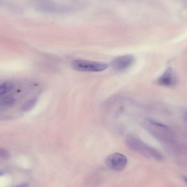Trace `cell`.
<instances>
[{"mask_svg":"<svg viewBox=\"0 0 187 187\" xmlns=\"http://www.w3.org/2000/svg\"><path fill=\"white\" fill-rule=\"evenodd\" d=\"M105 162L110 169L115 171H121L126 167L128 160L124 155L116 153L107 156Z\"/></svg>","mask_w":187,"mask_h":187,"instance_id":"3957f363","label":"cell"},{"mask_svg":"<svg viewBox=\"0 0 187 187\" xmlns=\"http://www.w3.org/2000/svg\"><path fill=\"white\" fill-rule=\"evenodd\" d=\"M37 102L36 99H33L29 100L26 102L22 107V110L23 112H27L34 107Z\"/></svg>","mask_w":187,"mask_h":187,"instance_id":"ba28073f","label":"cell"},{"mask_svg":"<svg viewBox=\"0 0 187 187\" xmlns=\"http://www.w3.org/2000/svg\"><path fill=\"white\" fill-rule=\"evenodd\" d=\"M71 66L77 71L85 72H100L106 69L108 67L104 63L82 60L73 61Z\"/></svg>","mask_w":187,"mask_h":187,"instance_id":"6da1fadb","label":"cell"},{"mask_svg":"<svg viewBox=\"0 0 187 187\" xmlns=\"http://www.w3.org/2000/svg\"><path fill=\"white\" fill-rule=\"evenodd\" d=\"M27 184H23L21 185H19L18 186V187H26L29 186Z\"/></svg>","mask_w":187,"mask_h":187,"instance_id":"8fae6325","label":"cell"},{"mask_svg":"<svg viewBox=\"0 0 187 187\" xmlns=\"http://www.w3.org/2000/svg\"><path fill=\"white\" fill-rule=\"evenodd\" d=\"M0 157L4 160H7L10 158V155L7 150L1 148L0 149Z\"/></svg>","mask_w":187,"mask_h":187,"instance_id":"9c48e42d","label":"cell"},{"mask_svg":"<svg viewBox=\"0 0 187 187\" xmlns=\"http://www.w3.org/2000/svg\"><path fill=\"white\" fill-rule=\"evenodd\" d=\"M175 81L173 70L169 67L158 79V82L159 84L163 86H170L174 84Z\"/></svg>","mask_w":187,"mask_h":187,"instance_id":"5b68a950","label":"cell"},{"mask_svg":"<svg viewBox=\"0 0 187 187\" xmlns=\"http://www.w3.org/2000/svg\"><path fill=\"white\" fill-rule=\"evenodd\" d=\"M14 88V84L10 81H5L0 86V95L1 96L8 93Z\"/></svg>","mask_w":187,"mask_h":187,"instance_id":"52a82bcc","label":"cell"},{"mask_svg":"<svg viewBox=\"0 0 187 187\" xmlns=\"http://www.w3.org/2000/svg\"><path fill=\"white\" fill-rule=\"evenodd\" d=\"M127 144L131 149L144 156L149 157L150 155H152L156 158H161V155L158 151L148 147L140 140L136 138L128 139Z\"/></svg>","mask_w":187,"mask_h":187,"instance_id":"7a4b0ae2","label":"cell"},{"mask_svg":"<svg viewBox=\"0 0 187 187\" xmlns=\"http://www.w3.org/2000/svg\"><path fill=\"white\" fill-rule=\"evenodd\" d=\"M15 99L12 96H8L1 99L0 105L1 108L5 109L12 107L15 103Z\"/></svg>","mask_w":187,"mask_h":187,"instance_id":"8992f818","label":"cell"},{"mask_svg":"<svg viewBox=\"0 0 187 187\" xmlns=\"http://www.w3.org/2000/svg\"><path fill=\"white\" fill-rule=\"evenodd\" d=\"M183 178H184V180H185V182L187 184V177H183Z\"/></svg>","mask_w":187,"mask_h":187,"instance_id":"7c38bea8","label":"cell"},{"mask_svg":"<svg viewBox=\"0 0 187 187\" xmlns=\"http://www.w3.org/2000/svg\"><path fill=\"white\" fill-rule=\"evenodd\" d=\"M134 60V57L132 55L122 56L115 59L112 61L111 66L116 71H123L128 69L133 64Z\"/></svg>","mask_w":187,"mask_h":187,"instance_id":"277c9868","label":"cell"},{"mask_svg":"<svg viewBox=\"0 0 187 187\" xmlns=\"http://www.w3.org/2000/svg\"><path fill=\"white\" fill-rule=\"evenodd\" d=\"M149 123L151 124L152 125L160 127L161 128H166L167 127L166 125L163 124H162L158 123L156 121H153V120L149 119L148 120Z\"/></svg>","mask_w":187,"mask_h":187,"instance_id":"30bf717a","label":"cell"}]
</instances>
